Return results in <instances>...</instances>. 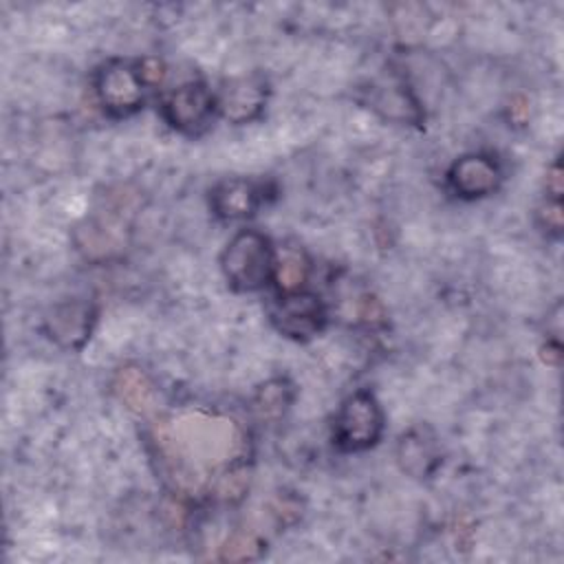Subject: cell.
<instances>
[{"mask_svg": "<svg viewBox=\"0 0 564 564\" xmlns=\"http://www.w3.org/2000/svg\"><path fill=\"white\" fill-rule=\"evenodd\" d=\"M275 258V249L264 234L242 229L225 245L220 253V269L234 291L251 293L273 280Z\"/></svg>", "mask_w": 564, "mask_h": 564, "instance_id": "obj_1", "label": "cell"}, {"mask_svg": "<svg viewBox=\"0 0 564 564\" xmlns=\"http://www.w3.org/2000/svg\"><path fill=\"white\" fill-rule=\"evenodd\" d=\"M383 434V410L370 390H357L339 405L333 419V443L348 454L366 452Z\"/></svg>", "mask_w": 564, "mask_h": 564, "instance_id": "obj_2", "label": "cell"}, {"mask_svg": "<svg viewBox=\"0 0 564 564\" xmlns=\"http://www.w3.org/2000/svg\"><path fill=\"white\" fill-rule=\"evenodd\" d=\"M152 88L141 75L139 62L110 59L95 73V95L110 117H130L143 108Z\"/></svg>", "mask_w": 564, "mask_h": 564, "instance_id": "obj_3", "label": "cell"}, {"mask_svg": "<svg viewBox=\"0 0 564 564\" xmlns=\"http://www.w3.org/2000/svg\"><path fill=\"white\" fill-rule=\"evenodd\" d=\"M218 112V95L203 82H185L170 90L161 104V115L170 128L185 137L203 134Z\"/></svg>", "mask_w": 564, "mask_h": 564, "instance_id": "obj_4", "label": "cell"}, {"mask_svg": "<svg viewBox=\"0 0 564 564\" xmlns=\"http://www.w3.org/2000/svg\"><path fill=\"white\" fill-rule=\"evenodd\" d=\"M269 317L284 337L304 341L322 333L326 324V308L319 295L300 289L280 293V297L269 308Z\"/></svg>", "mask_w": 564, "mask_h": 564, "instance_id": "obj_5", "label": "cell"}, {"mask_svg": "<svg viewBox=\"0 0 564 564\" xmlns=\"http://www.w3.org/2000/svg\"><path fill=\"white\" fill-rule=\"evenodd\" d=\"M502 183V167L491 154L471 152L456 159L447 172L449 189L465 200H476L494 194Z\"/></svg>", "mask_w": 564, "mask_h": 564, "instance_id": "obj_6", "label": "cell"}, {"mask_svg": "<svg viewBox=\"0 0 564 564\" xmlns=\"http://www.w3.org/2000/svg\"><path fill=\"white\" fill-rule=\"evenodd\" d=\"M269 95V84L260 73H249L225 82V88L218 95L220 115L240 126L258 119L264 110Z\"/></svg>", "mask_w": 564, "mask_h": 564, "instance_id": "obj_7", "label": "cell"}, {"mask_svg": "<svg viewBox=\"0 0 564 564\" xmlns=\"http://www.w3.org/2000/svg\"><path fill=\"white\" fill-rule=\"evenodd\" d=\"M95 317L97 313L93 304L73 300L53 306V311L44 319V328L57 346L66 350H79L90 337Z\"/></svg>", "mask_w": 564, "mask_h": 564, "instance_id": "obj_8", "label": "cell"}, {"mask_svg": "<svg viewBox=\"0 0 564 564\" xmlns=\"http://www.w3.org/2000/svg\"><path fill=\"white\" fill-rule=\"evenodd\" d=\"M262 203V189L249 178H225L209 192V207L220 220L251 218Z\"/></svg>", "mask_w": 564, "mask_h": 564, "instance_id": "obj_9", "label": "cell"}, {"mask_svg": "<svg viewBox=\"0 0 564 564\" xmlns=\"http://www.w3.org/2000/svg\"><path fill=\"white\" fill-rule=\"evenodd\" d=\"M397 458L405 474L416 476V478L430 476L436 469V465L441 463V452H438L434 432L425 425L408 430L399 438Z\"/></svg>", "mask_w": 564, "mask_h": 564, "instance_id": "obj_10", "label": "cell"}, {"mask_svg": "<svg viewBox=\"0 0 564 564\" xmlns=\"http://www.w3.org/2000/svg\"><path fill=\"white\" fill-rule=\"evenodd\" d=\"M293 386L289 383V379H271L267 383H262L256 394H253V401H251V408L256 412L258 419L262 421H275L280 419L289 405L293 403Z\"/></svg>", "mask_w": 564, "mask_h": 564, "instance_id": "obj_11", "label": "cell"}, {"mask_svg": "<svg viewBox=\"0 0 564 564\" xmlns=\"http://www.w3.org/2000/svg\"><path fill=\"white\" fill-rule=\"evenodd\" d=\"M308 275V262L300 253H286L284 258H275L273 282H278L280 293L300 291Z\"/></svg>", "mask_w": 564, "mask_h": 564, "instance_id": "obj_12", "label": "cell"}, {"mask_svg": "<svg viewBox=\"0 0 564 564\" xmlns=\"http://www.w3.org/2000/svg\"><path fill=\"white\" fill-rule=\"evenodd\" d=\"M262 553V542L253 533H234L225 546L220 549V560L229 562H245V560H256Z\"/></svg>", "mask_w": 564, "mask_h": 564, "instance_id": "obj_13", "label": "cell"}, {"mask_svg": "<svg viewBox=\"0 0 564 564\" xmlns=\"http://www.w3.org/2000/svg\"><path fill=\"white\" fill-rule=\"evenodd\" d=\"M538 220L546 234L560 236L562 234V203L557 198L546 196V200L538 209Z\"/></svg>", "mask_w": 564, "mask_h": 564, "instance_id": "obj_14", "label": "cell"}, {"mask_svg": "<svg viewBox=\"0 0 564 564\" xmlns=\"http://www.w3.org/2000/svg\"><path fill=\"white\" fill-rule=\"evenodd\" d=\"M546 196L562 200V167H560V161H555L551 165V170L546 172Z\"/></svg>", "mask_w": 564, "mask_h": 564, "instance_id": "obj_15", "label": "cell"}]
</instances>
